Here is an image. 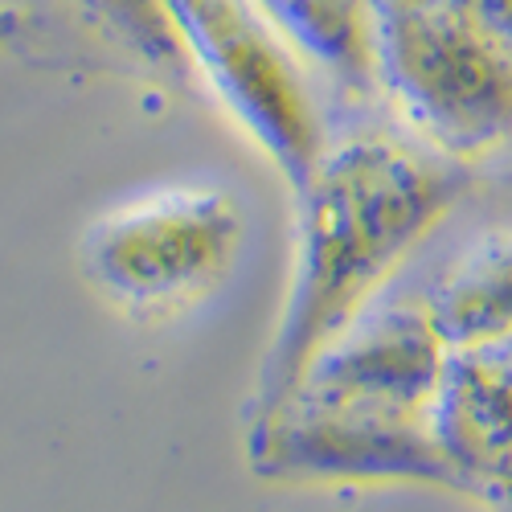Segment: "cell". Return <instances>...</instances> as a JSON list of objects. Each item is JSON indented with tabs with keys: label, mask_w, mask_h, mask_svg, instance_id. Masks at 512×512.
Wrapping results in <instances>:
<instances>
[{
	"label": "cell",
	"mask_w": 512,
	"mask_h": 512,
	"mask_svg": "<svg viewBox=\"0 0 512 512\" xmlns=\"http://www.w3.org/2000/svg\"><path fill=\"white\" fill-rule=\"evenodd\" d=\"M455 189L447 164L386 136H357L320 152L295 189L291 283L254 381L250 431L291 402L316 353L365 312L373 291L443 222Z\"/></svg>",
	"instance_id": "6da1fadb"
},
{
	"label": "cell",
	"mask_w": 512,
	"mask_h": 512,
	"mask_svg": "<svg viewBox=\"0 0 512 512\" xmlns=\"http://www.w3.org/2000/svg\"><path fill=\"white\" fill-rule=\"evenodd\" d=\"M74 5L91 17L95 29H103V37L119 41L144 62L160 70H189V54L164 0H74Z\"/></svg>",
	"instance_id": "30bf717a"
},
{
	"label": "cell",
	"mask_w": 512,
	"mask_h": 512,
	"mask_svg": "<svg viewBox=\"0 0 512 512\" xmlns=\"http://www.w3.org/2000/svg\"><path fill=\"white\" fill-rule=\"evenodd\" d=\"M447 353L488 349L512 336V230L484 234L422 300Z\"/></svg>",
	"instance_id": "ba28073f"
},
{
	"label": "cell",
	"mask_w": 512,
	"mask_h": 512,
	"mask_svg": "<svg viewBox=\"0 0 512 512\" xmlns=\"http://www.w3.org/2000/svg\"><path fill=\"white\" fill-rule=\"evenodd\" d=\"M369 74L447 160L512 140V58L459 0H369Z\"/></svg>",
	"instance_id": "7a4b0ae2"
},
{
	"label": "cell",
	"mask_w": 512,
	"mask_h": 512,
	"mask_svg": "<svg viewBox=\"0 0 512 512\" xmlns=\"http://www.w3.org/2000/svg\"><path fill=\"white\" fill-rule=\"evenodd\" d=\"M304 62L332 74H369V0H254Z\"/></svg>",
	"instance_id": "9c48e42d"
},
{
	"label": "cell",
	"mask_w": 512,
	"mask_h": 512,
	"mask_svg": "<svg viewBox=\"0 0 512 512\" xmlns=\"http://www.w3.org/2000/svg\"><path fill=\"white\" fill-rule=\"evenodd\" d=\"M459 5L512 58V0H459Z\"/></svg>",
	"instance_id": "8fae6325"
},
{
	"label": "cell",
	"mask_w": 512,
	"mask_h": 512,
	"mask_svg": "<svg viewBox=\"0 0 512 512\" xmlns=\"http://www.w3.org/2000/svg\"><path fill=\"white\" fill-rule=\"evenodd\" d=\"M189 66L209 82L226 115L300 189L316 168L324 123L304 78V58L271 29L254 0H164Z\"/></svg>",
	"instance_id": "277c9868"
},
{
	"label": "cell",
	"mask_w": 512,
	"mask_h": 512,
	"mask_svg": "<svg viewBox=\"0 0 512 512\" xmlns=\"http://www.w3.org/2000/svg\"><path fill=\"white\" fill-rule=\"evenodd\" d=\"M17 33V17L13 13H5V9H0V46H5V41Z\"/></svg>",
	"instance_id": "7c38bea8"
},
{
	"label": "cell",
	"mask_w": 512,
	"mask_h": 512,
	"mask_svg": "<svg viewBox=\"0 0 512 512\" xmlns=\"http://www.w3.org/2000/svg\"><path fill=\"white\" fill-rule=\"evenodd\" d=\"M443 365L447 349L422 304L361 312L328 349L316 353L291 402L431 414Z\"/></svg>",
	"instance_id": "8992f818"
},
{
	"label": "cell",
	"mask_w": 512,
	"mask_h": 512,
	"mask_svg": "<svg viewBox=\"0 0 512 512\" xmlns=\"http://www.w3.org/2000/svg\"><path fill=\"white\" fill-rule=\"evenodd\" d=\"M250 467L275 480L467 488L431 431V414L373 406L291 402L250 431Z\"/></svg>",
	"instance_id": "5b68a950"
},
{
	"label": "cell",
	"mask_w": 512,
	"mask_h": 512,
	"mask_svg": "<svg viewBox=\"0 0 512 512\" xmlns=\"http://www.w3.org/2000/svg\"><path fill=\"white\" fill-rule=\"evenodd\" d=\"M431 431L467 492L512 504V336L488 349L447 353Z\"/></svg>",
	"instance_id": "52a82bcc"
},
{
	"label": "cell",
	"mask_w": 512,
	"mask_h": 512,
	"mask_svg": "<svg viewBox=\"0 0 512 512\" xmlns=\"http://www.w3.org/2000/svg\"><path fill=\"white\" fill-rule=\"evenodd\" d=\"M242 246V209L205 185L156 189L95 218L78 267L123 312H177L213 291Z\"/></svg>",
	"instance_id": "3957f363"
}]
</instances>
